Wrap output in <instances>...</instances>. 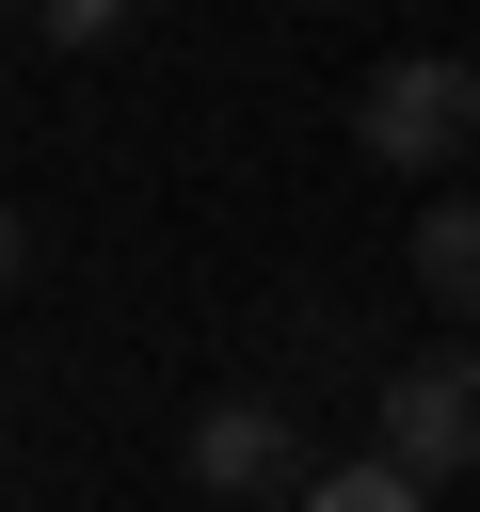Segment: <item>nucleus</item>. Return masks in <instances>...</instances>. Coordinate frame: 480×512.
Here are the masks:
<instances>
[{
    "mask_svg": "<svg viewBox=\"0 0 480 512\" xmlns=\"http://www.w3.org/2000/svg\"><path fill=\"white\" fill-rule=\"evenodd\" d=\"M352 144H368L384 176H448V160L480 144V64H464V48H400V64H368Z\"/></svg>",
    "mask_w": 480,
    "mask_h": 512,
    "instance_id": "obj_1",
    "label": "nucleus"
},
{
    "mask_svg": "<svg viewBox=\"0 0 480 512\" xmlns=\"http://www.w3.org/2000/svg\"><path fill=\"white\" fill-rule=\"evenodd\" d=\"M368 448H384L400 480H464V464H480V352L384 368V384H368Z\"/></svg>",
    "mask_w": 480,
    "mask_h": 512,
    "instance_id": "obj_2",
    "label": "nucleus"
},
{
    "mask_svg": "<svg viewBox=\"0 0 480 512\" xmlns=\"http://www.w3.org/2000/svg\"><path fill=\"white\" fill-rule=\"evenodd\" d=\"M192 480H208V496H320L288 400H208V416H192Z\"/></svg>",
    "mask_w": 480,
    "mask_h": 512,
    "instance_id": "obj_3",
    "label": "nucleus"
},
{
    "mask_svg": "<svg viewBox=\"0 0 480 512\" xmlns=\"http://www.w3.org/2000/svg\"><path fill=\"white\" fill-rule=\"evenodd\" d=\"M416 288H432L448 320H480V192H448V208L416 224Z\"/></svg>",
    "mask_w": 480,
    "mask_h": 512,
    "instance_id": "obj_4",
    "label": "nucleus"
},
{
    "mask_svg": "<svg viewBox=\"0 0 480 512\" xmlns=\"http://www.w3.org/2000/svg\"><path fill=\"white\" fill-rule=\"evenodd\" d=\"M304 512H432V480H400L384 448H352V464H320V496Z\"/></svg>",
    "mask_w": 480,
    "mask_h": 512,
    "instance_id": "obj_5",
    "label": "nucleus"
},
{
    "mask_svg": "<svg viewBox=\"0 0 480 512\" xmlns=\"http://www.w3.org/2000/svg\"><path fill=\"white\" fill-rule=\"evenodd\" d=\"M112 32H128V0H48L32 16V48H112Z\"/></svg>",
    "mask_w": 480,
    "mask_h": 512,
    "instance_id": "obj_6",
    "label": "nucleus"
}]
</instances>
